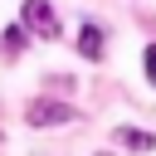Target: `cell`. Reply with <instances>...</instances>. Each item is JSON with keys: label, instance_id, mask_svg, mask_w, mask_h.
<instances>
[{"label": "cell", "instance_id": "5", "mask_svg": "<svg viewBox=\"0 0 156 156\" xmlns=\"http://www.w3.org/2000/svg\"><path fill=\"white\" fill-rule=\"evenodd\" d=\"M24 44H29V24H10L5 29V54H20Z\"/></svg>", "mask_w": 156, "mask_h": 156}, {"label": "cell", "instance_id": "4", "mask_svg": "<svg viewBox=\"0 0 156 156\" xmlns=\"http://www.w3.org/2000/svg\"><path fill=\"white\" fill-rule=\"evenodd\" d=\"M117 141H122V146H132V151H151V146H156V136H151V132H141V127H117Z\"/></svg>", "mask_w": 156, "mask_h": 156}, {"label": "cell", "instance_id": "3", "mask_svg": "<svg viewBox=\"0 0 156 156\" xmlns=\"http://www.w3.org/2000/svg\"><path fill=\"white\" fill-rule=\"evenodd\" d=\"M78 54H83V58H102V29H98V24H83V34H78Z\"/></svg>", "mask_w": 156, "mask_h": 156}, {"label": "cell", "instance_id": "6", "mask_svg": "<svg viewBox=\"0 0 156 156\" xmlns=\"http://www.w3.org/2000/svg\"><path fill=\"white\" fill-rule=\"evenodd\" d=\"M146 78L156 83V44H146Z\"/></svg>", "mask_w": 156, "mask_h": 156}, {"label": "cell", "instance_id": "7", "mask_svg": "<svg viewBox=\"0 0 156 156\" xmlns=\"http://www.w3.org/2000/svg\"><path fill=\"white\" fill-rule=\"evenodd\" d=\"M98 156H107V151H98Z\"/></svg>", "mask_w": 156, "mask_h": 156}, {"label": "cell", "instance_id": "2", "mask_svg": "<svg viewBox=\"0 0 156 156\" xmlns=\"http://www.w3.org/2000/svg\"><path fill=\"white\" fill-rule=\"evenodd\" d=\"M20 15H24V24H29L39 39H58V15L49 10V0H24Z\"/></svg>", "mask_w": 156, "mask_h": 156}, {"label": "cell", "instance_id": "1", "mask_svg": "<svg viewBox=\"0 0 156 156\" xmlns=\"http://www.w3.org/2000/svg\"><path fill=\"white\" fill-rule=\"evenodd\" d=\"M24 122H29V127H68V122H78V112H73L68 102H54V98H34V102L24 107Z\"/></svg>", "mask_w": 156, "mask_h": 156}]
</instances>
